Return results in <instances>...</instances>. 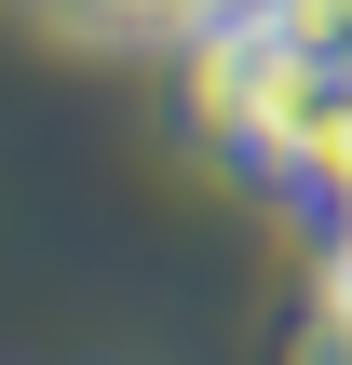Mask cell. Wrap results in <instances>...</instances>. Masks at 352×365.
<instances>
[{"label": "cell", "instance_id": "obj_1", "mask_svg": "<svg viewBox=\"0 0 352 365\" xmlns=\"http://www.w3.org/2000/svg\"><path fill=\"white\" fill-rule=\"evenodd\" d=\"M176 81H190V135H203L231 176H258V190H285V163H298L312 108L339 95V68H326L312 41H285L271 14L190 27V41H176Z\"/></svg>", "mask_w": 352, "mask_h": 365}, {"label": "cell", "instance_id": "obj_2", "mask_svg": "<svg viewBox=\"0 0 352 365\" xmlns=\"http://www.w3.org/2000/svg\"><path fill=\"white\" fill-rule=\"evenodd\" d=\"M298 365H352V217H312V284H298Z\"/></svg>", "mask_w": 352, "mask_h": 365}, {"label": "cell", "instance_id": "obj_3", "mask_svg": "<svg viewBox=\"0 0 352 365\" xmlns=\"http://www.w3.org/2000/svg\"><path fill=\"white\" fill-rule=\"evenodd\" d=\"M41 27L109 41V54H176V41L203 27V0H41Z\"/></svg>", "mask_w": 352, "mask_h": 365}, {"label": "cell", "instance_id": "obj_4", "mask_svg": "<svg viewBox=\"0 0 352 365\" xmlns=\"http://www.w3.org/2000/svg\"><path fill=\"white\" fill-rule=\"evenodd\" d=\"M271 27H285V41H312L326 68H352V0H285Z\"/></svg>", "mask_w": 352, "mask_h": 365}, {"label": "cell", "instance_id": "obj_5", "mask_svg": "<svg viewBox=\"0 0 352 365\" xmlns=\"http://www.w3.org/2000/svg\"><path fill=\"white\" fill-rule=\"evenodd\" d=\"M231 14H285V0H203V27H231Z\"/></svg>", "mask_w": 352, "mask_h": 365}]
</instances>
